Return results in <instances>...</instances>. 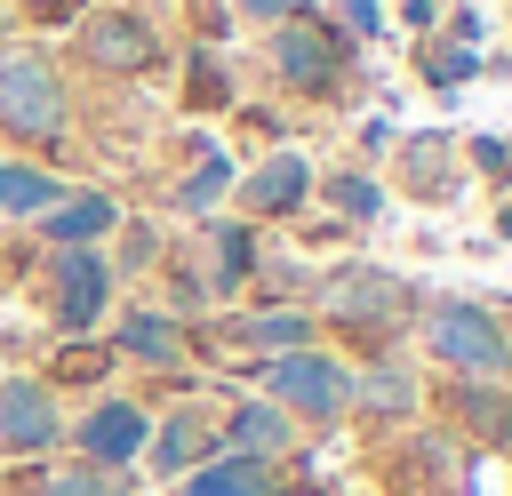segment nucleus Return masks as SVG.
Returning <instances> with one entry per match:
<instances>
[{"mask_svg":"<svg viewBox=\"0 0 512 496\" xmlns=\"http://www.w3.org/2000/svg\"><path fill=\"white\" fill-rule=\"evenodd\" d=\"M424 352L448 368V376H472V384H512V336L488 304L472 296H440L424 312Z\"/></svg>","mask_w":512,"mask_h":496,"instance_id":"nucleus-1","label":"nucleus"},{"mask_svg":"<svg viewBox=\"0 0 512 496\" xmlns=\"http://www.w3.org/2000/svg\"><path fill=\"white\" fill-rule=\"evenodd\" d=\"M264 400L288 424H344L352 416V368L336 352H320V344L280 352V360H264Z\"/></svg>","mask_w":512,"mask_h":496,"instance_id":"nucleus-2","label":"nucleus"},{"mask_svg":"<svg viewBox=\"0 0 512 496\" xmlns=\"http://www.w3.org/2000/svg\"><path fill=\"white\" fill-rule=\"evenodd\" d=\"M376 488L384 496H472V448L456 432H408L376 448Z\"/></svg>","mask_w":512,"mask_h":496,"instance_id":"nucleus-3","label":"nucleus"},{"mask_svg":"<svg viewBox=\"0 0 512 496\" xmlns=\"http://www.w3.org/2000/svg\"><path fill=\"white\" fill-rule=\"evenodd\" d=\"M0 128L8 136H64V80L40 48H0Z\"/></svg>","mask_w":512,"mask_h":496,"instance_id":"nucleus-4","label":"nucleus"},{"mask_svg":"<svg viewBox=\"0 0 512 496\" xmlns=\"http://www.w3.org/2000/svg\"><path fill=\"white\" fill-rule=\"evenodd\" d=\"M400 304H408V288H400L392 272H368V264H352V272H336V280L320 288V312H328L336 328H352V336H376V352L392 344Z\"/></svg>","mask_w":512,"mask_h":496,"instance_id":"nucleus-5","label":"nucleus"},{"mask_svg":"<svg viewBox=\"0 0 512 496\" xmlns=\"http://www.w3.org/2000/svg\"><path fill=\"white\" fill-rule=\"evenodd\" d=\"M144 440H152V408H144V400H120V392H104V400L72 424V448H80V464H96V472H128V464L144 456Z\"/></svg>","mask_w":512,"mask_h":496,"instance_id":"nucleus-6","label":"nucleus"},{"mask_svg":"<svg viewBox=\"0 0 512 496\" xmlns=\"http://www.w3.org/2000/svg\"><path fill=\"white\" fill-rule=\"evenodd\" d=\"M64 440V408L40 376H0V456H48Z\"/></svg>","mask_w":512,"mask_h":496,"instance_id":"nucleus-7","label":"nucleus"},{"mask_svg":"<svg viewBox=\"0 0 512 496\" xmlns=\"http://www.w3.org/2000/svg\"><path fill=\"white\" fill-rule=\"evenodd\" d=\"M104 296H112V264H104L96 248H64L56 272H48V312H56V328H64L72 344L104 320Z\"/></svg>","mask_w":512,"mask_h":496,"instance_id":"nucleus-8","label":"nucleus"},{"mask_svg":"<svg viewBox=\"0 0 512 496\" xmlns=\"http://www.w3.org/2000/svg\"><path fill=\"white\" fill-rule=\"evenodd\" d=\"M208 456H216V424H208L200 408H168V416H152V440H144V456H136V464H144L152 480H168V488H176V480H184V472H200Z\"/></svg>","mask_w":512,"mask_h":496,"instance_id":"nucleus-9","label":"nucleus"},{"mask_svg":"<svg viewBox=\"0 0 512 496\" xmlns=\"http://www.w3.org/2000/svg\"><path fill=\"white\" fill-rule=\"evenodd\" d=\"M440 416L464 448H512V384H448L440 392Z\"/></svg>","mask_w":512,"mask_h":496,"instance_id":"nucleus-10","label":"nucleus"},{"mask_svg":"<svg viewBox=\"0 0 512 496\" xmlns=\"http://www.w3.org/2000/svg\"><path fill=\"white\" fill-rule=\"evenodd\" d=\"M296 448V424L272 408V400H232L216 416V456H256V464H280Z\"/></svg>","mask_w":512,"mask_h":496,"instance_id":"nucleus-11","label":"nucleus"},{"mask_svg":"<svg viewBox=\"0 0 512 496\" xmlns=\"http://www.w3.org/2000/svg\"><path fill=\"white\" fill-rule=\"evenodd\" d=\"M272 64H280L288 88H312V96H320V88L344 72V48H336L328 24H280V32H272Z\"/></svg>","mask_w":512,"mask_h":496,"instance_id":"nucleus-12","label":"nucleus"},{"mask_svg":"<svg viewBox=\"0 0 512 496\" xmlns=\"http://www.w3.org/2000/svg\"><path fill=\"white\" fill-rule=\"evenodd\" d=\"M80 48H88V64H104V72H144V64H152V24L128 16V8H104V16L80 24Z\"/></svg>","mask_w":512,"mask_h":496,"instance_id":"nucleus-13","label":"nucleus"},{"mask_svg":"<svg viewBox=\"0 0 512 496\" xmlns=\"http://www.w3.org/2000/svg\"><path fill=\"white\" fill-rule=\"evenodd\" d=\"M176 496H296L280 464H256V456H208L200 472L176 480Z\"/></svg>","mask_w":512,"mask_h":496,"instance_id":"nucleus-14","label":"nucleus"},{"mask_svg":"<svg viewBox=\"0 0 512 496\" xmlns=\"http://www.w3.org/2000/svg\"><path fill=\"white\" fill-rule=\"evenodd\" d=\"M304 192H312V160H304V152H272V160L240 184L248 216H296V208H304Z\"/></svg>","mask_w":512,"mask_h":496,"instance_id":"nucleus-15","label":"nucleus"},{"mask_svg":"<svg viewBox=\"0 0 512 496\" xmlns=\"http://www.w3.org/2000/svg\"><path fill=\"white\" fill-rule=\"evenodd\" d=\"M352 408L376 424H400V416H416V376L400 360H376L368 376H352Z\"/></svg>","mask_w":512,"mask_h":496,"instance_id":"nucleus-16","label":"nucleus"},{"mask_svg":"<svg viewBox=\"0 0 512 496\" xmlns=\"http://www.w3.org/2000/svg\"><path fill=\"white\" fill-rule=\"evenodd\" d=\"M176 352H184V328L168 312H128L112 336V360H144V368H168Z\"/></svg>","mask_w":512,"mask_h":496,"instance_id":"nucleus-17","label":"nucleus"},{"mask_svg":"<svg viewBox=\"0 0 512 496\" xmlns=\"http://www.w3.org/2000/svg\"><path fill=\"white\" fill-rule=\"evenodd\" d=\"M112 216H120V208H112L104 192H64L40 224H48V240H56V248H88L96 232H112Z\"/></svg>","mask_w":512,"mask_h":496,"instance_id":"nucleus-18","label":"nucleus"},{"mask_svg":"<svg viewBox=\"0 0 512 496\" xmlns=\"http://www.w3.org/2000/svg\"><path fill=\"white\" fill-rule=\"evenodd\" d=\"M240 344H248L256 360H280V352H304V344H312V312H296V304H272V312H248V320H240Z\"/></svg>","mask_w":512,"mask_h":496,"instance_id":"nucleus-19","label":"nucleus"},{"mask_svg":"<svg viewBox=\"0 0 512 496\" xmlns=\"http://www.w3.org/2000/svg\"><path fill=\"white\" fill-rule=\"evenodd\" d=\"M64 200V184L48 168H24V160H0V216H48Z\"/></svg>","mask_w":512,"mask_h":496,"instance_id":"nucleus-20","label":"nucleus"},{"mask_svg":"<svg viewBox=\"0 0 512 496\" xmlns=\"http://www.w3.org/2000/svg\"><path fill=\"white\" fill-rule=\"evenodd\" d=\"M104 376H112V344H56L40 384L56 392V384H104Z\"/></svg>","mask_w":512,"mask_h":496,"instance_id":"nucleus-21","label":"nucleus"},{"mask_svg":"<svg viewBox=\"0 0 512 496\" xmlns=\"http://www.w3.org/2000/svg\"><path fill=\"white\" fill-rule=\"evenodd\" d=\"M40 496H128V472H96V464H64V472H48V488Z\"/></svg>","mask_w":512,"mask_h":496,"instance_id":"nucleus-22","label":"nucleus"},{"mask_svg":"<svg viewBox=\"0 0 512 496\" xmlns=\"http://www.w3.org/2000/svg\"><path fill=\"white\" fill-rule=\"evenodd\" d=\"M248 264H256V232H248V224H224V232H216V288H240Z\"/></svg>","mask_w":512,"mask_h":496,"instance_id":"nucleus-23","label":"nucleus"},{"mask_svg":"<svg viewBox=\"0 0 512 496\" xmlns=\"http://www.w3.org/2000/svg\"><path fill=\"white\" fill-rule=\"evenodd\" d=\"M328 208H344V216L360 224V216H376V208H384V192H376L368 176H328Z\"/></svg>","mask_w":512,"mask_h":496,"instance_id":"nucleus-24","label":"nucleus"},{"mask_svg":"<svg viewBox=\"0 0 512 496\" xmlns=\"http://www.w3.org/2000/svg\"><path fill=\"white\" fill-rule=\"evenodd\" d=\"M224 184H232V168L208 152V160H200V176H184V192H176V200H184V208H216V192H224Z\"/></svg>","mask_w":512,"mask_h":496,"instance_id":"nucleus-25","label":"nucleus"},{"mask_svg":"<svg viewBox=\"0 0 512 496\" xmlns=\"http://www.w3.org/2000/svg\"><path fill=\"white\" fill-rule=\"evenodd\" d=\"M232 88H224V64L216 56H192V104H224Z\"/></svg>","mask_w":512,"mask_h":496,"instance_id":"nucleus-26","label":"nucleus"},{"mask_svg":"<svg viewBox=\"0 0 512 496\" xmlns=\"http://www.w3.org/2000/svg\"><path fill=\"white\" fill-rule=\"evenodd\" d=\"M472 160H480L488 176H512V144H504V136H480V144H472Z\"/></svg>","mask_w":512,"mask_h":496,"instance_id":"nucleus-27","label":"nucleus"},{"mask_svg":"<svg viewBox=\"0 0 512 496\" xmlns=\"http://www.w3.org/2000/svg\"><path fill=\"white\" fill-rule=\"evenodd\" d=\"M464 72H472V56H464V48H440V56H432V80H440V88H448V80H464Z\"/></svg>","mask_w":512,"mask_h":496,"instance_id":"nucleus-28","label":"nucleus"},{"mask_svg":"<svg viewBox=\"0 0 512 496\" xmlns=\"http://www.w3.org/2000/svg\"><path fill=\"white\" fill-rule=\"evenodd\" d=\"M376 16H384V8H376V0H344V24H352V32H384V24H376Z\"/></svg>","mask_w":512,"mask_h":496,"instance_id":"nucleus-29","label":"nucleus"},{"mask_svg":"<svg viewBox=\"0 0 512 496\" xmlns=\"http://www.w3.org/2000/svg\"><path fill=\"white\" fill-rule=\"evenodd\" d=\"M80 0H24V16H40V24H64Z\"/></svg>","mask_w":512,"mask_h":496,"instance_id":"nucleus-30","label":"nucleus"},{"mask_svg":"<svg viewBox=\"0 0 512 496\" xmlns=\"http://www.w3.org/2000/svg\"><path fill=\"white\" fill-rule=\"evenodd\" d=\"M240 8H248V16H256V24H272V16H296V8H304V0H240Z\"/></svg>","mask_w":512,"mask_h":496,"instance_id":"nucleus-31","label":"nucleus"}]
</instances>
